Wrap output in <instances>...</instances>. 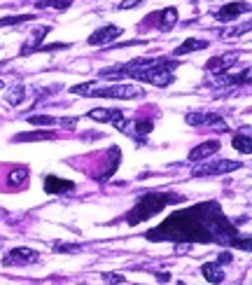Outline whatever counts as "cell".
Instances as JSON below:
<instances>
[{"label":"cell","mask_w":252,"mask_h":285,"mask_svg":"<svg viewBox=\"0 0 252 285\" xmlns=\"http://www.w3.org/2000/svg\"><path fill=\"white\" fill-rule=\"evenodd\" d=\"M150 241L182 243H229L236 238V227L227 220L215 201L196 203L187 211L171 213L156 229L147 231Z\"/></svg>","instance_id":"6da1fadb"},{"label":"cell","mask_w":252,"mask_h":285,"mask_svg":"<svg viewBox=\"0 0 252 285\" xmlns=\"http://www.w3.org/2000/svg\"><path fill=\"white\" fill-rule=\"evenodd\" d=\"M178 201H182V196L168 194V192H147V194L140 196V199L136 201V206L129 211L126 222H129L131 227L138 225V222L152 218V215H156V213L163 211V208L171 206V203H178Z\"/></svg>","instance_id":"7a4b0ae2"},{"label":"cell","mask_w":252,"mask_h":285,"mask_svg":"<svg viewBox=\"0 0 252 285\" xmlns=\"http://www.w3.org/2000/svg\"><path fill=\"white\" fill-rule=\"evenodd\" d=\"M70 94L77 96H96V98H119V101H129V98H140L145 94L140 87L133 85H112V87H94L91 82L87 85H75L70 87Z\"/></svg>","instance_id":"3957f363"},{"label":"cell","mask_w":252,"mask_h":285,"mask_svg":"<svg viewBox=\"0 0 252 285\" xmlns=\"http://www.w3.org/2000/svg\"><path fill=\"white\" fill-rule=\"evenodd\" d=\"M240 161H231V159H217V161H210V164H201L192 171L194 176H222V173H231V171H238Z\"/></svg>","instance_id":"277c9868"},{"label":"cell","mask_w":252,"mask_h":285,"mask_svg":"<svg viewBox=\"0 0 252 285\" xmlns=\"http://www.w3.org/2000/svg\"><path fill=\"white\" fill-rule=\"evenodd\" d=\"M40 260V255H37L33 248H12L10 253L5 255V260H3V264L5 267H12V264H17V267H26V264H33V262Z\"/></svg>","instance_id":"5b68a950"},{"label":"cell","mask_w":252,"mask_h":285,"mask_svg":"<svg viewBox=\"0 0 252 285\" xmlns=\"http://www.w3.org/2000/svg\"><path fill=\"white\" fill-rule=\"evenodd\" d=\"M33 127H66L75 129L77 127V117H52V115H33L28 117Z\"/></svg>","instance_id":"8992f818"},{"label":"cell","mask_w":252,"mask_h":285,"mask_svg":"<svg viewBox=\"0 0 252 285\" xmlns=\"http://www.w3.org/2000/svg\"><path fill=\"white\" fill-rule=\"evenodd\" d=\"M185 121L187 124H192V127H217V129H227V124H224V119L220 115H215V112H189V115H185Z\"/></svg>","instance_id":"52a82bcc"},{"label":"cell","mask_w":252,"mask_h":285,"mask_svg":"<svg viewBox=\"0 0 252 285\" xmlns=\"http://www.w3.org/2000/svg\"><path fill=\"white\" fill-rule=\"evenodd\" d=\"M240 59L238 52H229V54H222V56H213V59L205 63V68H208V73H227L231 66H236V61Z\"/></svg>","instance_id":"ba28073f"},{"label":"cell","mask_w":252,"mask_h":285,"mask_svg":"<svg viewBox=\"0 0 252 285\" xmlns=\"http://www.w3.org/2000/svg\"><path fill=\"white\" fill-rule=\"evenodd\" d=\"M243 12H250V3H227V5H222V10L215 12V19L222 21V24H229Z\"/></svg>","instance_id":"9c48e42d"},{"label":"cell","mask_w":252,"mask_h":285,"mask_svg":"<svg viewBox=\"0 0 252 285\" xmlns=\"http://www.w3.org/2000/svg\"><path fill=\"white\" fill-rule=\"evenodd\" d=\"M121 35V28L119 26H101L98 30H94L89 35V45L91 47H101V45H108L112 43L114 37Z\"/></svg>","instance_id":"30bf717a"},{"label":"cell","mask_w":252,"mask_h":285,"mask_svg":"<svg viewBox=\"0 0 252 285\" xmlns=\"http://www.w3.org/2000/svg\"><path fill=\"white\" fill-rule=\"evenodd\" d=\"M45 192L47 194H70V192H75V182L63 180L59 176H47L45 178Z\"/></svg>","instance_id":"8fae6325"},{"label":"cell","mask_w":252,"mask_h":285,"mask_svg":"<svg viewBox=\"0 0 252 285\" xmlns=\"http://www.w3.org/2000/svg\"><path fill=\"white\" fill-rule=\"evenodd\" d=\"M220 152V140H205L203 145L194 147L192 152H189V161H203V159L213 157V154H217Z\"/></svg>","instance_id":"7c38bea8"},{"label":"cell","mask_w":252,"mask_h":285,"mask_svg":"<svg viewBox=\"0 0 252 285\" xmlns=\"http://www.w3.org/2000/svg\"><path fill=\"white\" fill-rule=\"evenodd\" d=\"M208 40H198V37H189V40H185L182 45H178L175 47L173 54L175 56H182V54H194V52H201V49L208 47Z\"/></svg>","instance_id":"4fadbf2b"},{"label":"cell","mask_w":252,"mask_h":285,"mask_svg":"<svg viewBox=\"0 0 252 285\" xmlns=\"http://www.w3.org/2000/svg\"><path fill=\"white\" fill-rule=\"evenodd\" d=\"M201 273H203V278L208 280V283H222L224 280V271L222 267H217V264H213V262H205L203 267H201Z\"/></svg>","instance_id":"5bb4252c"},{"label":"cell","mask_w":252,"mask_h":285,"mask_svg":"<svg viewBox=\"0 0 252 285\" xmlns=\"http://www.w3.org/2000/svg\"><path fill=\"white\" fill-rule=\"evenodd\" d=\"M54 131H30V134H17L14 136V143H30V140H52L54 138Z\"/></svg>","instance_id":"9a60e30c"},{"label":"cell","mask_w":252,"mask_h":285,"mask_svg":"<svg viewBox=\"0 0 252 285\" xmlns=\"http://www.w3.org/2000/svg\"><path fill=\"white\" fill-rule=\"evenodd\" d=\"M159 17H161V24H159L161 30H171L175 24H178V10H175V7H166Z\"/></svg>","instance_id":"2e32d148"},{"label":"cell","mask_w":252,"mask_h":285,"mask_svg":"<svg viewBox=\"0 0 252 285\" xmlns=\"http://www.w3.org/2000/svg\"><path fill=\"white\" fill-rule=\"evenodd\" d=\"M24 96H26V89H24V85H17V87H12V89L7 91V103L10 105H21L24 103Z\"/></svg>","instance_id":"e0dca14e"},{"label":"cell","mask_w":252,"mask_h":285,"mask_svg":"<svg viewBox=\"0 0 252 285\" xmlns=\"http://www.w3.org/2000/svg\"><path fill=\"white\" fill-rule=\"evenodd\" d=\"M35 5L40 10H68L72 3L70 0H37Z\"/></svg>","instance_id":"ac0fdd59"},{"label":"cell","mask_w":252,"mask_h":285,"mask_svg":"<svg viewBox=\"0 0 252 285\" xmlns=\"http://www.w3.org/2000/svg\"><path fill=\"white\" fill-rule=\"evenodd\" d=\"M231 143H234V147L236 150L240 152V154H250L252 152V138L250 136H234V140H231Z\"/></svg>","instance_id":"d6986e66"},{"label":"cell","mask_w":252,"mask_h":285,"mask_svg":"<svg viewBox=\"0 0 252 285\" xmlns=\"http://www.w3.org/2000/svg\"><path fill=\"white\" fill-rule=\"evenodd\" d=\"M89 119H94V121H101V124H110V117H112V110H108V108H94V110H89Z\"/></svg>","instance_id":"ffe728a7"},{"label":"cell","mask_w":252,"mask_h":285,"mask_svg":"<svg viewBox=\"0 0 252 285\" xmlns=\"http://www.w3.org/2000/svg\"><path fill=\"white\" fill-rule=\"evenodd\" d=\"M110 124H114L119 131H129V117H124V112H121V110H112Z\"/></svg>","instance_id":"44dd1931"},{"label":"cell","mask_w":252,"mask_h":285,"mask_svg":"<svg viewBox=\"0 0 252 285\" xmlns=\"http://www.w3.org/2000/svg\"><path fill=\"white\" fill-rule=\"evenodd\" d=\"M26 180H28V173H26V169H14L12 173H10V185H17V187H21V185H26Z\"/></svg>","instance_id":"7402d4cb"},{"label":"cell","mask_w":252,"mask_h":285,"mask_svg":"<svg viewBox=\"0 0 252 285\" xmlns=\"http://www.w3.org/2000/svg\"><path fill=\"white\" fill-rule=\"evenodd\" d=\"M35 14H19V17H5L0 19V26H14V24H24V21H33Z\"/></svg>","instance_id":"603a6c76"},{"label":"cell","mask_w":252,"mask_h":285,"mask_svg":"<svg viewBox=\"0 0 252 285\" xmlns=\"http://www.w3.org/2000/svg\"><path fill=\"white\" fill-rule=\"evenodd\" d=\"M152 129H154V124H152L150 119H140V121H136V136H138V138H145V136L150 134Z\"/></svg>","instance_id":"cb8c5ba5"},{"label":"cell","mask_w":252,"mask_h":285,"mask_svg":"<svg viewBox=\"0 0 252 285\" xmlns=\"http://www.w3.org/2000/svg\"><path fill=\"white\" fill-rule=\"evenodd\" d=\"M103 280L105 283H110V285H124V276L121 273H103Z\"/></svg>","instance_id":"d4e9b609"},{"label":"cell","mask_w":252,"mask_h":285,"mask_svg":"<svg viewBox=\"0 0 252 285\" xmlns=\"http://www.w3.org/2000/svg\"><path fill=\"white\" fill-rule=\"evenodd\" d=\"M52 250H56V253H77L79 246H70V243H54Z\"/></svg>","instance_id":"484cf974"},{"label":"cell","mask_w":252,"mask_h":285,"mask_svg":"<svg viewBox=\"0 0 252 285\" xmlns=\"http://www.w3.org/2000/svg\"><path fill=\"white\" fill-rule=\"evenodd\" d=\"M140 3H145V0H121L119 10H133V7H138Z\"/></svg>","instance_id":"4316f807"},{"label":"cell","mask_w":252,"mask_h":285,"mask_svg":"<svg viewBox=\"0 0 252 285\" xmlns=\"http://www.w3.org/2000/svg\"><path fill=\"white\" fill-rule=\"evenodd\" d=\"M156 280H159V283H168V280H171V273H156Z\"/></svg>","instance_id":"83f0119b"},{"label":"cell","mask_w":252,"mask_h":285,"mask_svg":"<svg viewBox=\"0 0 252 285\" xmlns=\"http://www.w3.org/2000/svg\"><path fill=\"white\" fill-rule=\"evenodd\" d=\"M220 262H231V255L229 253H220Z\"/></svg>","instance_id":"f1b7e54d"},{"label":"cell","mask_w":252,"mask_h":285,"mask_svg":"<svg viewBox=\"0 0 252 285\" xmlns=\"http://www.w3.org/2000/svg\"><path fill=\"white\" fill-rule=\"evenodd\" d=\"M3 87H5V82H3V79H0V89H3Z\"/></svg>","instance_id":"f546056e"}]
</instances>
